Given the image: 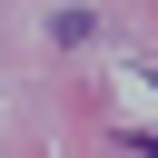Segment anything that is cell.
<instances>
[{
    "label": "cell",
    "instance_id": "cell-1",
    "mask_svg": "<svg viewBox=\"0 0 158 158\" xmlns=\"http://www.w3.org/2000/svg\"><path fill=\"white\" fill-rule=\"evenodd\" d=\"M128 148H138V158H158V138H128Z\"/></svg>",
    "mask_w": 158,
    "mask_h": 158
}]
</instances>
